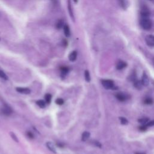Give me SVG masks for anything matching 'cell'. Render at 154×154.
I'll return each mask as SVG.
<instances>
[{"instance_id":"6da1fadb","label":"cell","mask_w":154,"mask_h":154,"mask_svg":"<svg viewBox=\"0 0 154 154\" xmlns=\"http://www.w3.org/2000/svg\"><path fill=\"white\" fill-rule=\"evenodd\" d=\"M140 26L145 30H149L152 26V23L151 20L148 18H142L140 21Z\"/></svg>"},{"instance_id":"7a4b0ae2","label":"cell","mask_w":154,"mask_h":154,"mask_svg":"<svg viewBox=\"0 0 154 154\" xmlns=\"http://www.w3.org/2000/svg\"><path fill=\"white\" fill-rule=\"evenodd\" d=\"M101 82L103 87L107 90H109V89L116 90L117 89L116 86H115L113 81L111 80V79H103V80H102Z\"/></svg>"},{"instance_id":"3957f363","label":"cell","mask_w":154,"mask_h":154,"mask_svg":"<svg viewBox=\"0 0 154 154\" xmlns=\"http://www.w3.org/2000/svg\"><path fill=\"white\" fill-rule=\"evenodd\" d=\"M116 97L117 100H119L120 102H125L127 100H128L129 99V95L127 94L124 93L122 92H119L117 93L115 95Z\"/></svg>"},{"instance_id":"277c9868","label":"cell","mask_w":154,"mask_h":154,"mask_svg":"<svg viewBox=\"0 0 154 154\" xmlns=\"http://www.w3.org/2000/svg\"><path fill=\"white\" fill-rule=\"evenodd\" d=\"M140 15L142 18H148L150 15V10L147 6H143L140 9Z\"/></svg>"},{"instance_id":"5b68a950","label":"cell","mask_w":154,"mask_h":154,"mask_svg":"<svg viewBox=\"0 0 154 154\" xmlns=\"http://www.w3.org/2000/svg\"><path fill=\"white\" fill-rule=\"evenodd\" d=\"M145 40L146 44L149 46L153 47L154 46V36L153 35H148L145 38Z\"/></svg>"},{"instance_id":"8992f818","label":"cell","mask_w":154,"mask_h":154,"mask_svg":"<svg viewBox=\"0 0 154 154\" xmlns=\"http://www.w3.org/2000/svg\"><path fill=\"white\" fill-rule=\"evenodd\" d=\"M1 112L3 115L6 116H10L12 113V110L8 105H4L2 108L1 109Z\"/></svg>"},{"instance_id":"52a82bcc","label":"cell","mask_w":154,"mask_h":154,"mask_svg":"<svg viewBox=\"0 0 154 154\" xmlns=\"http://www.w3.org/2000/svg\"><path fill=\"white\" fill-rule=\"evenodd\" d=\"M127 66V63L122 60H119V62H117L116 64V69L117 70H122L123 69L125 68Z\"/></svg>"},{"instance_id":"ba28073f","label":"cell","mask_w":154,"mask_h":154,"mask_svg":"<svg viewBox=\"0 0 154 154\" xmlns=\"http://www.w3.org/2000/svg\"><path fill=\"white\" fill-rule=\"evenodd\" d=\"M141 81L143 86H148L149 84V79L148 75L145 73H144L143 76H142Z\"/></svg>"},{"instance_id":"9c48e42d","label":"cell","mask_w":154,"mask_h":154,"mask_svg":"<svg viewBox=\"0 0 154 154\" xmlns=\"http://www.w3.org/2000/svg\"><path fill=\"white\" fill-rule=\"evenodd\" d=\"M16 91L19 93L23 94H29L31 92L29 88H24V87H18L16 88Z\"/></svg>"},{"instance_id":"30bf717a","label":"cell","mask_w":154,"mask_h":154,"mask_svg":"<svg viewBox=\"0 0 154 154\" xmlns=\"http://www.w3.org/2000/svg\"><path fill=\"white\" fill-rule=\"evenodd\" d=\"M77 58V52L74 51L69 54V59L71 62H75Z\"/></svg>"},{"instance_id":"8fae6325","label":"cell","mask_w":154,"mask_h":154,"mask_svg":"<svg viewBox=\"0 0 154 154\" xmlns=\"http://www.w3.org/2000/svg\"><path fill=\"white\" fill-rule=\"evenodd\" d=\"M134 86L138 90H141V89L143 88V84H142V81H139V80H135L134 82Z\"/></svg>"},{"instance_id":"7c38bea8","label":"cell","mask_w":154,"mask_h":154,"mask_svg":"<svg viewBox=\"0 0 154 154\" xmlns=\"http://www.w3.org/2000/svg\"><path fill=\"white\" fill-rule=\"evenodd\" d=\"M63 31H64V35H65L66 37H69L71 36V31H70V28L69 26L67 25H65L64 26L63 28Z\"/></svg>"},{"instance_id":"4fadbf2b","label":"cell","mask_w":154,"mask_h":154,"mask_svg":"<svg viewBox=\"0 0 154 154\" xmlns=\"http://www.w3.org/2000/svg\"><path fill=\"white\" fill-rule=\"evenodd\" d=\"M90 132L87 131L84 132L83 134H82V141L83 142L87 141V140L89 138V137H90Z\"/></svg>"},{"instance_id":"5bb4252c","label":"cell","mask_w":154,"mask_h":154,"mask_svg":"<svg viewBox=\"0 0 154 154\" xmlns=\"http://www.w3.org/2000/svg\"><path fill=\"white\" fill-rule=\"evenodd\" d=\"M46 146H47L48 148L51 151L54 152V153H56L55 147L54 146V145H53L52 143H51V142H48V143H46Z\"/></svg>"},{"instance_id":"9a60e30c","label":"cell","mask_w":154,"mask_h":154,"mask_svg":"<svg viewBox=\"0 0 154 154\" xmlns=\"http://www.w3.org/2000/svg\"><path fill=\"white\" fill-rule=\"evenodd\" d=\"M149 121V119L148 118V117H143V118L140 119L138 120V122L139 123L142 124V125H145V124H146Z\"/></svg>"},{"instance_id":"2e32d148","label":"cell","mask_w":154,"mask_h":154,"mask_svg":"<svg viewBox=\"0 0 154 154\" xmlns=\"http://www.w3.org/2000/svg\"><path fill=\"white\" fill-rule=\"evenodd\" d=\"M128 80L130 81H132V82H134L135 80H137V79H136V74H135V72L132 73V74H131L130 76H129Z\"/></svg>"},{"instance_id":"e0dca14e","label":"cell","mask_w":154,"mask_h":154,"mask_svg":"<svg viewBox=\"0 0 154 154\" xmlns=\"http://www.w3.org/2000/svg\"><path fill=\"white\" fill-rule=\"evenodd\" d=\"M144 103L146 104V105H152L153 103V101L150 97H146L144 100Z\"/></svg>"},{"instance_id":"ac0fdd59","label":"cell","mask_w":154,"mask_h":154,"mask_svg":"<svg viewBox=\"0 0 154 154\" xmlns=\"http://www.w3.org/2000/svg\"><path fill=\"white\" fill-rule=\"evenodd\" d=\"M84 77H85V79L87 82H90V73L88 71H86L85 73H84Z\"/></svg>"},{"instance_id":"d6986e66","label":"cell","mask_w":154,"mask_h":154,"mask_svg":"<svg viewBox=\"0 0 154 154\" xmlns=\"http://www.w3.org/2000/svg\"><path fill=\"white\" fill-rule=\"evenodd\" d=\"M119 120H120V123H121V124H122V125H128V120H127L125 117H119Z\"/></svg>"},{"instance_id":"ffe728a7","label":"cell","mask_w":154,"mask_h":154,"mask_svg":"<svg viewBox=\"0 0 154 154\" xmlns=\"http://www.w3.org/2000/svg\"><path fill=\"white\" fill-rule=\"evenodd\" d=\"M69 68L67 67H62L60 68V71L62 72V75H66L67 74V72H69Z\"/></svg>"},{"instance_id":"44dd1931","label":"cell","mask_w":154,"mask_h":154,"mask_svg":"<svg viewBox=\"0 0 154 154\" xmlns=\"http://www.w3.org/2000/svg\"><path fill=\"white\" fill-rule=\"evenodd\" d=\"M36 104H37V105H39L40 107H41V108H44V107H45V105H46L45 102L43 100L37 101L36 102Z\"/></svg>"},{"instance_id":"7402d4cb","label":"cell","mask_w":154,"mask_h":154,"mask_svg":"<svg viewBox=\"0 0 154 154\" xmlns=\"http://www.w3.org/2000/svg\"><path fill=\"white\" fill-rule=\"evenodd\" d=\"M51 98H52V96L50 94L48 93L45 96V101L46 103L49 104L51 101Z\"/></svg>"},{"instance_id":"603a6c76","label":"cell","mask_w":154,"mask_h":154,"mask_svg":"<svg viewBox=\"0 0 154 154\" xmlns=\"http://www.w3.org/2000/svg\"><path fill=\"white\" fill-rule=\"evenodd\" d=\"M0 77L1 78L4 79V80H7L8 79V77L7 76V75L5 74L4 72H3V71L0 70Z\"/></svg>"},{"instance_id":"cb8c5ba5","label":"cell","mask_w":154,"mask_h":154,"mask_svg":"<svg viewBox=\"0 0 154 154\" xmlns=\"http://www.w3.org/2000/svg\"><path fill=\"white\" fill-rule=\"evenodd\" d=\"M63 22L62 20H59L56 24V27L58 29H60L63 27Z\"/></svg>"},{"instance_id":"d4e9b609","label":"cell","mask_w":154,"mask_h":154,"mask_svg":"<svg viewBox=\"0 0 154 154\" xmlns=\"http://www.w3.org/2000/svg\"><path fill=\"white\" fill-rule=\"evenodd\" d=\"M119 4L120 6L124 9H126V6H127V3H126V0H119Z\"/></svg>"},{"instance_id":"484cf974","label":"cell","mask_w":154,"mask_h":154,"mask_svg":"<svg viewBox=\"0 0 154 154\" xmlns=\"http://www.w3.org/2000/svg\"><path fill=\"white\" fill-rule=\"evenodd\" d=\"M68 9H69V14L71 15V17L72 18V19H74V16H73V11L72 10V7H71V1L68 0Z\"/></svg>"},{"instance_id":"4316f807","label":"cell","mask_w":154,"mask_h":154,"mask_svg":"<svg viewBox=\"0 0 154 154\" xmlns=\"http://www.w3.org/2000/svg\"><path fill=\"white\" fill-rule=\"evenodd\" d=\"M55 102L58 105H63V104H64V101L61 98H58L57 100L55 101Z\"/></svg>"},{"instance_id":"83f0119b","label":"cell","mask_w":154,"mask_h":154,"mask_svg":"<svg viewBox=\"0 0 154 154\" xmlns=\"http://www.w3.org/2000/svg\"><path fill=\"white\" fill-rule=\"evenodd\" d=\"M146 127L148 128V127H152V126H154V120H151V121H149L148 123L145 125Z\"/></svg>"},{"instance_id":"f1b7e54d","label":"cell","mask_w":154,"mask_h":154,"mask_svg":"<svg viewBox=\"0 0 154 154\" xmlns=\"http://www.w3.org/2000/svg\"><path fill=\"white\" fill-rule=\"evenodd\" d=\"M10 135H11V138H12L13 139V140H15V141L16 142H19V140H18V139L17 138V137H16V135L15 134L13 133V132H10Z\"/></svg>"},{"instance_id":"f546056e","label":"cell","mask_w":154,"mask_h":154,"mask_svg":"<svg viewBox=\"0 0 154 154\" xmlns=\"http://www.w3.org/2000/svg\"><path fill=\"white\" fill-rule=\"evenodd\" d=\"M147 128H147L145 125H143L142 127H139V129H140V130H141L142 131H145L147 130Z\"/></svg>"},{"instance_id":"4dcf8cb0","label":"cell","mask_w":154,"mask_h":154,"mask_svg":"<svg viewBox=\"0 0 154 154\" xmlns=\"http://www.w3.org/2000/svg\"><path fill=\"white\" fill-rule=\"evenodd\" d=\"M26 135H27V136L29 137V138H33V137H34V135H33V134L32 132H27V133H26Z\"/></svg>"},{"instance_id":"1f68e13d","label":"cell","mask_w":154,"mask_h":154,"mask_svg":"<svg viewBox=\"0 0 154 154\" xmlns=\"http://www.w3.org/2000/svg\"><path fill=\"white\" fill-rule=\"evenodd\" d=\"M135 154H145V153H139V152H137V153H136Z\"/></svg>"},{"instance_id":"d6a6232c","label":"cell","mask_w":154,"mask_h":154,"mask_svg":"<svg viewBox=\"0 0 154 154\" xmlns=\"http://www.w3.org/2000/svg\"><path fill=\"white\" fill-rule=\"evenodd\" d=\"M74 1L75 3H77L78 2V0H74Z\"/></svg>"},{"instance_id":"836d02e7","label":"cell","mask_w":154,"mask_h":154,"mask_svg":"<svg viewBox=\"0 0 154 154\" xmlns=\"http://www.w3.org/2000/svg\"><path fill=\"white\" fill-rule=\"evenodd\" d=\"M151 1H152V0H151Z\"/></svg>"}]
</instances>
